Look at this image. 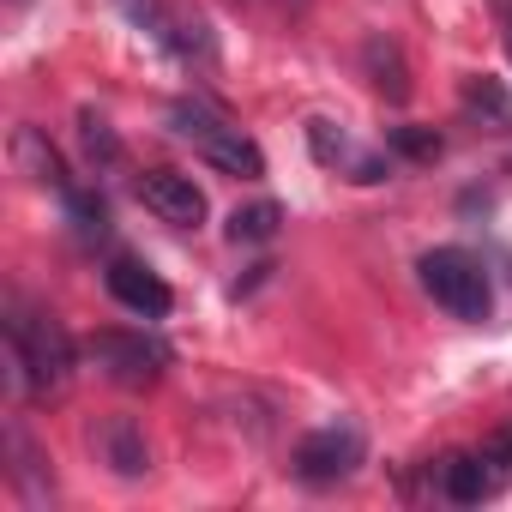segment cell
<instances>
[{"mask_svg": "<svg viewBox=\"0 0 512 512\" xmlns=\"http://www.w3.org/2000/svg\"><path fill=\"white\" fill-rule=\"evenodd\" d=\"M7 356H13V386L61 392L73 380V338L61 332L55 314L31 308L25 296L7 302Z\"/></svg>", "mask_w": 512, "mask_h": 512, "instance_id": "6da1fadb", "label": "cell"}, {"mask_svg": "<svg viewBox=\"0 0 512 512\" xmlns=\"http://www.w3.org/2000/svg\"><path fill=\"white\" fill-rule=\"evenodd\" d=\"M169 127H175L211 169H223V175H241V181H260V175H266V151L253 145L241 127H229L223 115H211L205 103H175V109H169Z\"/></svg>", "mask_w": 512, "mask_h": 512, "instance_id": "7a4b0ae2", "label": "cell"}, {"mask_svg": "<svg viewBox=\"0 0 512 512\" xmlns=\"http://www.w3.org/2000/svg\"><path fill=\"white\" fill-rule=\"evenodd\" d=\"M416 272H422V290L452 314V320H488V272H482V260L476 253H464V247H434V253H422L416 260Z\"/></svg>", "mask_w": 512, "mask_h": 512, "instance_id": "3957f363", "label": "cell"}, {"mask_svg": "<svg viewBox=\"0 0 512 512\" xmlns=\"http://www.w3.org/2000/svg\"><path fill=\"white\" fill-rule=\"evenodd\" d=\"M356 464H362V428L356 422H326V428L302 434V446H296V476L314 488L356 476Z\"/></svg>", "mask_w": 512, "mask_h": 512, "instance_id": "277c9868", "label": "cell"}, {"mask_svg": "<svg viewBox=\"0 0 512 512\" xmlns=\"http://www.w3.org/2000/svg\"><path fill=\"white\" fill-rule=\"evenodd\" d=\"M91 356L115 386H151L163 374V362H169V350L157 338H145V332H97Z\"/></svg>", "mask_w": 512, "mask_h": 512, "instance_id": "5b68a950", "label": "cell"}, {"mask_svg": "<svg viewBox=\"0 0 512 512\" xmlns=\"http://www.w3.org/2000/svg\"><path fill=\"white\" fill-rule=\"evenodd\" d=\"M139 199H145L163 223H175V229H199V223H205V193L193 187V175L151 169V175L139 181Z\"/></svg>", "mask_w": 512, "mask_h": 512, "instance_id": "8992f818", "label": "cell"}, {"mask_svg": "<svg viewBox=\"0 0 512 512\" xmlns=\"http://www.w3.org/2000/svg\"><path fill=\"white\" fill-rule=\"evenodd\" d=\"M157 43H163L169 55H181L187 67H217V37H211V19L193 7V0H169Z\"/></svg>", "mask_w": 512, "mask_h": 512, "instance_id": "52a82bcc", "label": "cell"}, {"mask_svg": "<svg viewBox=\"0 0 512 512\" xmlns=\"http://www.w3.org/2000/svg\"><path fill=\"white\" fill-rule=\"evenodd\" d=\"M91 446H97V458H103L115 476H145V470H151V446H145V428H139L133 416H103V422L91 428Z\"/></svg>", "mask_w": 512, "mask_h": 512, "instance_id": "ba28073f", "label": "cell"}, {"mask_svg": "<svg viewBox=\"0 0 512 512\" xmlns=\"http://www.w3.org/2000/svg\"><path fill=\"white\" fill-rule=\"evenodd\" d=\"M109 296H115L121 308L145 314V320H163V314L175 308L169 284H163L151 266H139V260H115V266H109Z\"/></svg>", "mask_w": 512, "mask_h": 512, "instance_id": "9c48e42d", "label": "cell"}, {"mask_svg": "<svg viewBox=\"0 0 512 512\" xmlns=\"http://www.w3.org/2000/svg\"><path fill=\"white\" fill-rule=\"evenodd\" d=\"M13 163H19V175L37 181V187H55V193L73 187V175H67V163H61V151L49 145L43 127H13Z\"/></svg>", "mask_w": 512, "mask_h": 512, "instance_id": "30bf717a", "label": "cell"}, {"mask_svg": "<svg viewBox=\"0 0 512 512\" xmlns=\"http://www.w3.org/2000/svg\"><path fill=\"white\" fill-rule=\"evenodd\" d=\"M362 73H368V85L386 103H410V67H404V49L392 37H368L362 43Z\"/></svg>", "mask_w": 512, "mask_h": 512, "instance_id": "8fae6325", "label": "cell"}, {"mask_svg": "<svg viewBox=\"0 0 512 512\" xmlns=\"http://www.w3.org/2000/svg\"><path fill=\"white\" fill-rule=\"evenodd\" d=\"M7 458H13L7 470H13V482H19V494H25L31 506H43V500L55 494V476H49V464H43V452H37V440H31V434H25L19 422L7 428Z\"/></svg>", "mask_w": 512, "mask_h": 512, "instance_id": "7c38bea8", "label": "cell"}, {"mask_svg": "<svg viewBox=\"0 0 512 512\" xmlns=\"http://www.w3.org/2000/svg\"><path fill=\"white\" fill-rule=\"evenodd\" d=\"M458 103H464V115H470V121L494 127V133H512V97H506V85H500V79H488V73L464 79Z\"/></svg>", "mask_w": 512, "mask_h": 512, "instance_id": "4fadbf2b", "label": "cell"}, {"mask_svg": "<svg viewBox=\"0 0 512 512\" xmlns=\"http://www.w3.org/2000/svg\"><path fill=\"white\" fill-rule=\"evenodd\" d=\"M440 488H446V500H458V506H476V500L494 494V482H488V470H482L476 452L446 458V464H440Z\"/></svg>", "mask_w": 512, "mask_h": 512, "instance_id": "5bb4252c", "label": "cell"}, {"mask_svg": "<svg viewBox=\"0 0 512 512\" xmlns=\"http://www.w3.org/2000/svg\"><path fill=\"white\" fill-rule=\"evenodd\" d=\"M278 229H284V211H278L272 199L235 205V217H229V241H235V247H260V241H272Z\"/></svg>", "mask_w": 512, "mask_h": 512, "instance_id": "9a60e30c", "label": "cell"}, {"mask_svg": "<svg viewBox=\"0 0 512 512\" xmlns=\"http://www.w3.org/2000/svg\"><path fill=\"white\" fill-rule=\"evenodd\" d=\"M476 458H482V470H488V482H494V494L512 482V422H500L482 446H476Z\"/></svg>", "mask_w": 512, "mask_h": 512, "instance_id": "2e32d148", "label": "cell"}, {"mask_svg": "<svg viewBox=\"0 0 512 512\" xmlns=\"http://www.w3.org/2000/svg\"><path fill=\"white\" fill-rule=\"evenodd\" d=\"M79 139H85L91 163H115V157H121V139H115V133H109V121H103V115H91V109L79 115Z\"/></svg>", "mask_w": 512, "mask_h": 512, "instance_id": "e0dca14e", "label": "cell"}, {"mask_svg": "<svg viewBox=\"0 0 512 512\" xmlns=\"http://www.w3.org/2000/svg\"><path fill=\"white\" fill-rule=\"evenodd\" d=\"M61 199H67V217H73V229H79L85 241H91V235H103V223H109V211H103V205H97V199H91L85 187H67Z\"/></svg>", "mask_w": 512, "mask_h": 512, "instance_id": "ac0fdd59", "label": "cell"}, {"mask_svg": "<svg viewBox=\"0 0 512 512\" xmlns=\"http://www.w3.org/2000/svg\"><path fill=\"white\" fill-rule=\"evenodd\" d=\"M308 145H314L320 163H344V157H350V139H344L332 121H308Z\"/></svg>", "mask_w": 512, "mask_h": 512, "instance_id": "d6986e66", "label": "cell"}, {"mask_svg": "<svg viewBox=\"0 0 512 512\" xmlns=\"http://www.w3.org/2000/svg\"><path fill=\"white\" fill-rule=\"evenodd\" d=\"M392 145H398L404 157H440V139L422 133V127H392Z\"/></svg>", "mask_w": 512, "mask_h": 512, "instance_id": "ffe728a7", "label": "cell"}, {"mask_svg": "<svg viewBox=\"0 0 512 512\" xmlns=\"http://www.w3.org/2000/svg\"><path fill=\"white\" fill-rule=\"evenodd\" d=\"M488 7H494V25H500V49L512 61V0H488Z\"/></svg>", "mask_w": 512, "mask_h": 512, "instance_id": "44dd1931", "label": "cell"}, {"mask_svg": "<svg viewBox=\"0 0 512 512\" xmlns=\"http://www.w3.org/2000/svg\"><path fill=\"white\" fill-rule=\"evenodd\" d=\"M284 7H308V0H284Z\"/></svg>", "mask_w": 512, "mask_h": 512, "instance_id": "7402d4cb", "label": "cell"}, {"mask_svg": "<svg viewBox=\"0 0 512 512\" xmlns=\"http://www.w3.org/2000/svg\"><path fill=\"white\" fill-rule=\"evenodd\" d=\"M13 7H25V0H13Z\"/></svg>", "mask_w": 512, "mask_h": 512, "instance_id": "603a6c76", "label": "cell"}]
</instances>
